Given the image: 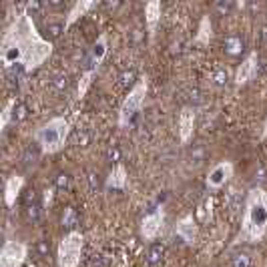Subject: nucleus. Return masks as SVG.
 <instances>
[{
  "mask_svg": "<svg viewBox=\"0 0 267 267\" xmlns=\"http://www.w3.org/2000/svg\"><path fill=\"white\" fill-rule=\"evenodd\" d=\"M263 135H267V121H265V129H263Z\"/></svg>",
  "mask_w": 267,
  "mask_h": 267,
  "instance_id": "nucleus-23",
  "label": "nucleus"
},
{
  "mask_svg": "<svg viewBox=\"0 0 267 267\" xmlns=\"http://www.w3.org/2000/svg\"><path fill=\"white\" fill-rule=\"evenodd\" d=\"M63 223H65L67 227H72V225H74V211H72V209L67 211V215L63 217Z\"/></svg>",
  "mask_w": 267,
  "mask_h": 267,
  "instance_id": "nucleus-22",
  "label": "nucleus"
},
{
  "mask_svg": "<svg viewBox=\"0 0 267 267\" xmlns=\"http://www.w3.org/2000/svg\"><path fill=\"white\" fill-rule=\"evenodd\" d=\"M16 104V100H10L8 104H6V109H4V113H2V127H6V123H8V119H10V113H12V106Z\"/></svg>",
  "mask_w": 267,
  "mask_h": 267,
  "instance_id": "nucleus-21",
  "label": "nucleus"
},
{
  "mask_svg": "<svg viewBox=\"0 0 267 267\" xmlns=\"http://www.w3.org/2000/svg\"><path fill=\"white\" fill-rule=\"evenodd\" d=\"M95 76V72L93 70H87L85 72V76L81 78V83H78V97H85V93H87V89H89V85H91V78Z\"/></svg>",
  "mask_w": 267,
  "mask_h": 267,
  "instance_id": "nucleus-18",
  "label": "nucleus"
},
{
  "mask_svg": "<svg viewBox=\"0 0 267 267\" xmlns=\"http://www.w3.org/2000/svg\"><path fill=\"white\" fill-rule=\"evenodd\" d=\"M145 95H147V81L141 78L133 87V91L129 93V97L121 104V113H119V125L121 127L131 125L137 119V115H139V111H141V106L145 102Z\"/></svg>",
  "mask_w": 267,
  "mask_h": 267,
  "instance_id": "nucleus-4",
  "label": "nucleus"
},
{
  "mask_svg": "<svg viewBox=\"0 0 267 267\" xmlns=\"http://www.w3.org/2000/svg\"><path fill=\"white\" fill-rule=\"evenodd\" d=\"M231 175H233V165L229 161H223V163L215 165V167L209 171V175H207V187L209 189H219V187H223L231 179Z\"/></svg>",
  "mask_w": 267,
  "mask_h": 267,
  "instance_id": "nucleus-7",
  "label": "nucleus"
},
{
  "mask_svg": "<svg viewBox=\"0 0 267 267\" xmlns=\"http://www.w3.org/2000/svg\"><path fill=\"white\" fill-rule=\"evenodd\" d=\"M225 46H227V50L231 52V55H237V52H241L243 50V42L239 40V38H227V42H225Z\"/></svg>",
  "mask_w": 267,
  "mask_h": 267,
  "instance_id": "nucleus-19",
  "label": "nucleus"
},
{
  "mask_svg": "<svg viewBox=\"0 0 267 267\" xmlns=\"http://www.w3.org/2000/svg\"><path fill=\"white\" fill-rule=\"evenodd\" d=\"M4 42H12L14 46L20 48L22 52V65L26 70L40 67L52 52V44L44 38H40V34L36 33V26L33 22V16L29 12H22L20 16H16V20L12 22V26L4 33Z\"/></svg>",
  "mask_w": 267,
  "mask_h": 267,
  "instance_id": "nucleus-1",
  "label": "nucleus"
},
{
  "mask_svg": "<svg viewBox=\"0 0 267 267\" xmlns=\"http://www.w3.org/2000/svg\"><path fill=\"white\" fill-rule=\"evenodd\" d=\"M163 219H165V215H163V211H155V213H151V215H147L145 219H143V223H141V233L145 239H155L159 231H161V227H163Z\"/></svg>",
  "mask_w": 267,
  "mask_h": 267,
  "instance_id": "nucleus-8",
  "label": "nucleus"
},
{
  "mask_svg": "<svg viewBox=\"0 0 267 267\" xmlns=\"http://www.w3.org/2000/svg\"><path fill=\"white\" fill-rule=\"evenodd\" d=\"M22 185H24V179L18 177V175H14V177H10V179L6 181V189H4V199H6V205H14V201H16V197H18Z\"/></svg>",
  "mask_w": 267,
  "mask_h": 267,
  "instance_id": "nucleus-13",
  "label": "nucleus"
},
{
  "mask_svg": "<svg viewBox=\"0 0 267 267\" xmlns=\"http://www.w3.org/2000/svg\"><path fill=\"white\" fill-rule=\"evenodd\" d=\"M211 38V20H209V16H205L203 20H201V29H199V34H197V40L199 42H207Z\"/></svg>",
  "mask_w": 267,
  "mask_h": 267,
  "instance_id": "nucleus-17",
  "label": "nucleus"
},
{
  "mask_svg": "<svg viewBox=\"0 0 267 267\" xmlns=\"http://www.w3.org/2000/svg\"><path fill=\"white\" fill-rule=\"evenodd\" d=\"M193 125H195V115L191 109H183L181 117H179V137L183 143H187L193 135Z\"/></svg>",
  "mask_w": 267,
  "mask_h": 267,
  "instance_id": "nucleus-10",
  "label": "nucleus"
},
{
  "mask_svg": "<svg viewBox=\"0 0 267 267\" xmlns=\"http://www.w3.org/2000/svg\"><path fill=\"white\" fill-rule=\"evenodd\" d=\"M106 36L102 34V36H99V40L95 42V46H93V50H91V59H89V65H91V68L89 70H97L99 68V65L102 63V59L106 57Z\"/></svg>",
  "mask_w": 267,
  "mask_h": 267,
  "instance_id": "nucleus-12",
  "label": "nucleus"
},
{
  "mask_svg": "<svg viewBox=\"0 0 267 267\" xmlns=\"http://www.w3.org/2000/svg\"><path fill=\"white\" fill-rule=\"evenodd\" d=\"M255 72H257V55H251V57H247V59L241 63V67L237 68V72H235V83H237V85H245V83H249V81L255 76Z\"/></svg>",
  "mask_w": 267,
  "mask_h": 267,
  "instance_id": "nucleus-9",
  "label": "nucleus"
},
{
  "mask_svg": "<svg viewBox=\"0 0 267 267\" xmlns=\"http://www.w3.org/2000/svg\"><path fill=\"white\" fill-rule=\"evenodd\" d=\"M145 16H147V24H149V29L153 31L155 24H157V20L161 18V2L151 0V2L145 6Z\"/></svg>",
  "mask_w": 267,
  "mask_h": 267,
  "instance_id": "nucleus-16",
  "label": "nucleus"
},
{
  "mask_svg": "<svg viewBox=\"0 0 267 267\" xmlns=\"http://www.w3.org/2000/svg\"><path fill=\"white\" fill-rule=\"evenodd\" d=\"M267 231V193L263 189H251L245 201V217L241 237L257 241Z\"/></svg>",
  "mask_w": 267,
  "mask_h": 267,
  "instance_id": "nucleus-2",
  "label": "nucleus"
},
{
  "mask_svg": "<svg viewBox=\"0 0 267 267\" xmlns=\"http://www.w3.org/2000/svg\"><path fill=\"white\" fill-rule=\"evenodd\" d=\"M81 251H83V235L78 231H70L59 245V265L76 267L81 261Z\"/></svg>",
  "mask_w": 267,
  "mask_h": 267,
  "instance_id": "nucleus-5",
  "label": "nucleus"
},
{
  "mask_svg": "<svg viewBox=\"0 0 267 267\" xmlns=\"http://www.w3.org/2000/svg\"><path fill=\"white\" fill-rule=\"evenodd\" d=\"M68 135V121L63 117H55L52 121H48L46 125H42L36 133V141L42 147L44 153H57L63 145Z\"/></svg>",
  "mask_w": 267,
  "mask_h": 267,
  "instance_id": "nucleus-3",
  "label": "nucleus"
},
{
  "mask_svg": "<svg viewBox=\"0 0 267 267\" xmlns=\"http://www.w3.org/2000/svg\"><path fill=\"white\" fill-rule=\"evenodd\" d=\"M125 185H127V171L123 165H117L106 179V187L109 189H125Z\"/></svg>",
  "mask_w": 267,
  "mask_h": 267,
  "instance_id": "nucleus-14",
  "label": "nucleus"
},
{
  "mask_svg": "<svg viewBox=\"0 0 267 267\" xmlns=\"http://www.w3.org/2000/svg\"><path fill=\"white\" fill-rule=\"evenodd\" d=\"M26 257V245L20 241H6L0 251V267H20Z\"/></svg>",
  "mask_w": 267,
  "mask_h": 267,
  "instance_id": "nucleus-6",
  "label": "nucleus"
},
{
  "mask_svg": "<svg viewBox=\"0 0 267 267\" xmlns=\"http://www.w3.org/2000/svg\"><path fill=\"white\" fill-rule=\"evenodd\" d=\"M233 267H251V257L249 255H237L233 259Z\"/></svg>",
  "mask_w": 267,
  "mask_h": 267,
  "instance_id": "nucleus-20",
  "label": "nucleus"
},
{
  "mask_svg": "<svg viewBox=\"0 0 267 267\" xmlns=\"http://www.w3.org/2000/svg\"><path fill=\"white\" fill-rule=\"evenodd\" d=\"M93 6H97L95 2H87V0H81V2H76L72 8H70V12H68V16H67V22H65V26H70L72 22H76L87 10H91Z\"/></svg>",
  "mask_w": 267,
  "mask_h": 267,
  "instance_id": "nucleus-15",
  "label": "nucleus"
},
{
  "mask_svg": "<svg viewBox=\"0 0 267 267\" xmlns=\"http://www.w3.org/2000/svg\"><path fill=\"white\" fill-rule=\"evenodd\" d=\"M177 235H179L183 241H187V243H193V241H195V237H197V225H195V221H193V215H187V217H183V219L177 223Z\"/></svg>",
  "mask_w": 267,
  "mask_h": 267,
  "instance_id": "nucleus-11",
  "label": "nucleus"
}]
</instances>
